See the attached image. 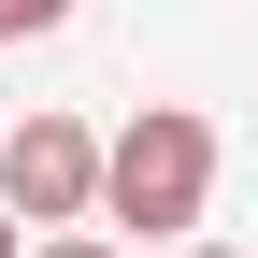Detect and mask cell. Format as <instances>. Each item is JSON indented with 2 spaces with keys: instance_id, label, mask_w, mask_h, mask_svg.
Wrapping results in <instances>:
<instances>
[{
  "instance_id": "cell-1",
  "label": "cell",
  "mask_w": 258,
  "mask_h": 258,
  "mask_svg": "<svg viewBox=\"0 0 258 258\" xmlns=\"http://www.w3.org/2000/svg\"><path fill=\"white\" fill-rule=\"evenodd\" d=\"M101 215L115 230H144V244H186L215 215V115L201 101H144L101 144Z\"/></svg>"
},
{
  "instance_id": "cell-2",
  "label": "cell",
  "mask_w": 258,
  "mask_h": 258,
  "mask_svg": "<svg viewBox=\"0 0 258 258\" xmlns=\"http://www.w3.org/2000/svg\"><path fill=\"white\" fill-rule=\"evenodd\" d=\"M0 201L29 215V230H72V215H101V129L86 115H15L0 129Z\"/></svg>"
},
{
  "instance_id": "cell-3",
  "label": "cell",
  "mask_w": 258,
  "mask_h": 258,
  "mask_svg": "<svg viewBox=\"0 0 258 258\" xmlns=\"http://www.w3.org/2000/svg\"><path fill=\"white\" fill-rule=\"evenodd\" d=\"M43 29H72V0H0V43H43Z\"/></svg>"
},
{
  "instance_id": "cell-4",
  "label": "cell",
  "mask_w": 258,
  "mask_h": 258,
  "mask_svg": "<svg viewBox=\"0 0 258 258\" xmlns=\"http://www.w3.org/2000/svg\"><path fill=\"white\" fill-rule=\"evenodd\" d=\"M29 258H115V244H101V230L72 215V230H29Z\"/></svg>"
},
{
  "instance_id": "cell-5",
  "label": "cell",
  "mask_w": 258,
  "mask_h": 258,
  "mask_svg": "<svg viewBox=\"0 0 258 258\" xmlns=\"http://www.w3.org/2000/svg\"><path fill=\"white\" fill-rule=\"evenodd\" d=\"M0 258H29V215H15V201H0Z\"/></svg>"
},
{
  "instance_id": "cell-6",
  "label": "cell",
  "mask_w": 258,
  "mask_h": 258,
  "mask_svg": "<svg viewBox=\"0 0 258 258\" xmlns=\"http://www.w3.org/2000/svg\"><path fill=\"white\" fill-rule=\"evenodd\" d=\"M172 258H230V244H201V230H186V244H172Z\"/></svg>"
}]
</instances>
